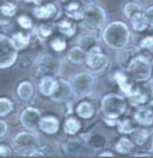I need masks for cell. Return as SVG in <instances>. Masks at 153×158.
I'll return each instance as SVG.
<instances>
[{
    "label": "cell",
    "instance_id": "obj_26",
    "mask_svg": "<svg viewBox=\"0 0 153 158\" xmlns=\"http://www.w3.org/2000/svg\"><path fill=\"white\" fill-rule=\"evenodd\" d=\"M86 59V52L78 44L67 52V60L74 65H83Z\"/></svg>",
    "mask_w": 153,
    "mask_h": 158
},
{
    "label": "cell",
    "instance_id": "obj_22",
    "mask_svg": "<svg viewBox=\"0 0 153 158\" xmlns=\"http://www.w3.org/2000/svg\"><path fill=\"white\" fill-rule=\"evenodd\" d=\"M18 6L13 2H6L0 6V25H9L11 19L16 16Z\"/></svg>",
    "mask_w": 153,
    "mask_h": 158
},
{
    "label": "cell",
    "instance_id": "obj_36",
    "mask_svg": "<svg viewBox=\"0 0 153 158\" xmlns=\"http://www.w3.org/2000/svg\"><path fill=\"white\" fill-rule=\"evenodd\" d=\"M66 47H67V43L64 39L55 37V39H53L50 41V48L54 50V52H57V53L64 52V50L66 49Z\"/></svg>",
    "mask_w": 153,
    "mask_h": 158
},
{
    "label": "cell",
    "instance_id": "obj_9",
    "mask_svg": "<svg viewBox=\"0 0 153 158\" xmlns=\"http://www.w3.org/2000/svg\"><path fill=\"white\" fill-rule=\"evenodd\" d=\"M64 62L56 55L44 53L41 54L36 60V72L41 76H53L56 77L61 73Z\"/></svg>",
    "mask_w": 153,
    "mask_h": 158
},
{
    "label": "cell",
    "instance_id": "obj_24",
    "mask_svg": "<svg viewBox=\"0 0 153 158\" xmlns=\"http://www.w3.org/2000/svg\"><path fill=\"white\" fill-rule=\"evenodd\" d=\"M32 13L37 19H49L55 16L56 6L50 2L46 4V5H38L32 10Z\"/></svg>",
    "mask_w": 153,
    "mask_h": 158
},
{
    "label": "cell",
    "instance_id": "obj_20",
    "mask_svg": "<svg viewBox=\"0 0 153 158\" xmlns=\"http://www.w3.org/2000/svg\"><path fill=\"white\" fill-rule=\"evenodd\" d=\"M74 113L76 114V116L83 120H90L95 116L96 114V107L95 104L90 101H81L76 104V107L74 108Z\"/></svg>",
    "mask_w": 153,
    "mask_h": 158
},
{
    "label": "cell",
    "instance_id": "obj_33",
    "mask_svg": "<svg viewBox=\"0 0 153 158\" xmlns=\"http://www.w3.org/2000/svg\"><path fill=\"white\" fill-rule=\"evenodd\" d=\"M53 34V27L50 24H41L36 29V36L41 42L47 41Z\"/></svg>",
    "mask_w": 153,
    "mask_h": 158
},
{
    "label": "cell",
    "instance_id": "obj_41",
    "mask_svg": "<svg viewBox=\"0 0 153 158\" xmlns=\"http://www.w3.org/2000/svg\"><path fill=\"white\" fill-rule=\"evenodd\" d=\"M117 121L118 118H108V116H103V122L108 127H116L117 125Z\"/></svg>",
    "mask_w": 153,
    "mask_h": 158
},
{
    "label": "cell",
    "instance_id": "obj_23",
    "mask_svg": "<svg viewBox=\"0 0 153 158\" xmlns=\"http://www.w3.org/2000/svg\"><path fill=\"white\" fill-rule=\"evenodd\" d=\"M76 44H78L79 47H81V48L87 53L89 50H91L92 48L99 46V44H98V36L95 34V31L83 34V35H80V36L78 37Z\"/></svg>",
    "mask_w": 153,
    "mask_h": 158
},
{
    "label": "cell",
    "instance_id": "obj_34",
    "mask_svg": "<svg viewBox=\"0 0 153 158\" xmlns=\"http://www.w3.org/2000/svg\"><path fill=\"white\" fill-rule=\"evenodd\" d=\"M13 102L7 97H0V118H5L13 111Z\"/></svg>",
    "mask_w": 153,
    "mask_h": 158
},
{
    "label": "cell",
    "instance_id": "obj_46",
    "mask_svg": "<svg viewBox=\"0 0 153 158\" xmlns=\"http://www.w3.org/2000/svg\"><path fill=\"white\" fill-rule=\"evenodd\" d=\"M25 2H28V4H34L35 6H38V5H41L42 4V1L43 0H24Z\"/></svg>",
    "mask_w": 153,
    "mask_h": 158
},
{
    "label": "cell",
    "instance_id": "obj_4",
    "mask_svg": "<svg viewBox=\"0 0 153 158\" xmlns=\"http://www.w3.org/2000/svg\"><path fill=\"white\" fill-rule=\"evenodd\" d=\"M83 27L90 31H98L103 29L106 23V12L105 10L97 5L90 4L84 7V17L81 19Z\"/></svg>",
    "mask_w": 153,
    "mask_h": 158
},
{
    "label": "cell",
    "instance_id": "obj_14",
    "mask_svg": "<svg viewBox=\"0 0 153 158\" xmlns=\"http://www.w3.org/2000/svg\"><path fill=\"white\" fill-rule=\"evenodd\" d=\"M86 143V145L90 148L92 152H99L102 150H105L109 140L104 134L98 132H89V133H81L79 135Z\"/></svg>",
    "mask_w": 153,
    "mask_h": 158
},
{
    "label": "cell",
    "instance_id": "obj_19",
    "mask_svg": "<svg viewBox=\"0 0 153 158\" xmlns=\"http://www.w3.org/2000/svg\"><path fill=\"white\" fill-rule=\"evenodd\" d=\"M129 23H130L132 29L135 32H138V34H143L145 31H147V30L150 29V25H151L150 19L146 17L143 11L138 12L134 16H132V18L129 19Z\"/></svg>",
    "mask_w": 153,
    "mask_h": 158
},
{
    "label": "cell",
    "instance_id": "obj_25",
    "mask_svg": "<svg viewBox=\"0 0 153 158\" xmlns=\"http://www.w3.org/2000/svg\"><path fill=\"white\" fill-rule=\"evenodd\" d=\"M35 92V88L31 81L29 80H23L20 81L17 86V96L22 102H28L32 98Z\"/></svg>",
    "mask_w": 153,
    "mask_h": 158
},
{
    "label": "cell",
    "instance_id": "obj_11",
    "mask_svg": "<svg viewBox=\"0 0 153 158\" xmlns=\"http://www.w3.org/2000/svg\"><path fill=\"white\" fill-rule=\"evenodd\" d=\"M73 97H74V94H73L69 80H66L64 78H56L54 88L49 96L52 102L57 103V104H67L68 102L72 101Z\"/></svg>",
    "mask_w": 153,
    "mask_h": 158
},
{
    "label": "cell",
    "instance_id": "obj_2",
    "mask_svg": "<svg viewBox=\"0 0 153 158\" xmlns=\"http://www.w3.org/2000/svg\"><path fill=\"white\" fill-rule=\"evenodd\" d=\"M127 98L123 95L110 92L101 98V111L103 116L118 118L123 116L127 110Z\"/></svg>",
    "mask_w": 153,
    "mask_h": 158
},
{
    "label": "cell",
    "instance_id": "obj_16",
    "mask_svg": "<svg viewBox=\"0 0 153 158\" xmlns=\"http://www.w3.org/2000/svg\"><path fill=\"white\" fill-rule=\"evenodd\" d=\"M133 120L138 126L153 127V114L152 111L146 107V104L134 108Z\"/></svg>",
    "mask_w": 153,
    "mask_h": 158
},
{
    "label": "cell",
    "instance_id": "obj_3",
    "mask_svg": "<svg viewBox=\"0 0 153 158\" xmlns=\"http://www.w3.org/2000/svg\"><path fill=\"white\" fill-rule=\"evenodd\" d=\"M12 150L24 157H30V155L39 148V140L38 137L31 131H24L17 133L12 139Z\"/></svg>",
    "mask_w": 153,
    "mask_h": 158
},
{
    "label": "cell",
    "instance_id": "obj_39",
    "mask_svg": "<svg viewBox=\"0 0 153 158\" xmlns=\"http://www.w3.org/2000/svg\"><path fill=\"white\" fill-rule=\"evenodd\" d=\"M12 148L7 145H0V157H11Z\"/></svg>",
    "mask_w": 153,
    "mask_h": 158
},
{
    "label": "cell",
    "instance_id": "obj_35",
    "mask_svg": "<svg viewBox=\"0 0 153 158\" xmlns=\"http://www.w3.org/2000/svg\"><path fill=\"white\" fill-rule=\"evenodd\" d=\"M148 31H150L148 34H146L145 36H143L139 40V42H138L139 49H146V48L153 47V30L148 29Z\"/></svg>",
    "mask_w": 153,
    "mask_h": 158
},
{
    "label": "cell",
    "instance_id": "obj_32",
    "mask_svg": "<svg viewBox=\"0 0 153 158\" xmlns=\"http://www.w3.org/2000/svg\"><path fill=\"white\" fill-rule=\"evenodd\" d=\"M141 11H143V5H141L139 1L130 0V1H128V2L124 5L123 15H124V17L129 20L132 18V16H134V15L138 13V12H141Z\"/></svg>",
    "mask_w": 153,
    "mask_h": 158
},
{
    "label": "cell",
    "instance_id": "obj_43",
    "mask_svg": "<svg viewBox=\"0 0 153 158\" xmlns=\"http://www.w3.org/2000/svg\"><path fill=\"white\" fill-rule=\"evenodd\" d=\"M143 13H145V15H146V17L150 19L151 25H153V5L148 6V7H146V9L143 10Z\"/></svg>",
    "mask_w": 153,
    "mask_h": 158
},
{
    "label": "cell",
    "instance_id": "obj_21",
    "mask_svg": "<svg viewBox=\"0 0 153 158\" xmlns=\"http://www.w3.org/2000/svg\"><path fill=\"white\" fill-rule=\"evenodd\" d=\"M135 148L136 146L129 135H122L121 138H118V140L114 145L115 152H117L120 155H133Z\"/></svg>",
    "mask_w": 153,
    "mask_h": 158
},
{
    "label": "cell",
    "instance_id": "obj_38",
    "mask_svg": "<svg viewBox=\"0 0 153 158\" xmlns=\"http://www.w3.org/2000/svg\"><path fill=\"white\" fill-rule=\"evenodd\" d=\"M17 22H18V24L24 30H30L31 28H32V20L30 19L29 16H27V15H22V16H19Z\"/></svg>",
    "mask_w": 153,
    "mask_h": 158
},
{
    "label": "cell",
    "instance_id": "obj_7",
    "mask_svg": "<svg viewBox=\"0 0 153 158\" xmlns=\"http://www.w3.org/2000/svg\"><path fill=\"white\" fill-rule=\"evenodd\" d=\"M74 97H86L95 88L96 78L91 72H80L72 76L69 79Z\"/></svg>",
    "mask_w": 153,
    "mask_h": 158
},
{
    "label": "cell",
    "instance_id": "obj_6",
    "mask_svg": "<svg viewBox=\"0 0 153 158\" xmlns=\"http://www.w3.org/2000/svg\"><path fill=\"white\" fill-rule=\"evenodd\" d=\"M19 49L12 37L0 34V69L12 67L18 59Z\"/></svg>",
    "mask_w": 153,
    "mask_h": 158
},
{
    "label": "cell",
    "instance_id": "obj_48",
    "mask_svg": "<svg viewBox=\"0 0 153 158\" xmlns=\"http://www.w3.org/2000/svg\"><path fill=\"white\" fill-rule=\"evenodd\" d=\"M150 80L153 83V64H152V72H151V77H150Z\"/></svg>",
    "mask_w": 153,
    "mask_h": 158
},
{
    "label": "cell",
    "instance_id": "obj_5",
    "mask_svg": "<svg viewBox=\"0 0 153 158\" xmlns=\"http://www.w3.org/2000/svg\"><path fill=\"white\" fill-rule=\"evenodd\" d=\"M126 71L135 83H143L146 80H150L152 72V62L143 54L139 53L132 60V62L129 64Z\"/></svg>",
    "mask_w": 153,
    "mask_h": 158
},
{
    "label": "cell",
    "instance_id": "obj_45",
    "mask_svg": "<svg viewBox=\"0 0 153 158\" xmlns=\"http://www.w3.org/2000/svg\"><path fill=\"white\" fill-rule=\"evenodd\" d=\"M78 1L80 2V5H81V6H84V7H85V6L90 5V4H93V1H95V0H78Z\"/></svg>",
    "mask_w": 153,
    "mask_h": 158
},
{
    "label": "cell",
    "instance_id": "obj_30",
    "mask_svg": "<svg viewBox=\"0 0 153 158\" xmlns=\"http://www.w3.org/2000/svg\"><path fill=\"white\" fill-rule=\"evenodd\" d=\"M135 127V122H134L133 118H118L117 121V125H116V128L120 134L122 135H129L130 132Z\"/></svg>",
    "mask_w": 153,
    "mask_h": 158
},
{
    "label": "cell",
    "instance_id": "obj_31",
    "mask_svg": "<svg viewBox=\"0 0 153 158\" xmlns=\"http://www.w3.org/2000/svg\"><path fill=\"white\" fill-rule=\"evenodd\" d=\"M11 37H12L14 44L17 46V48L19 50L25 49L29 44H30V41H31V35L29 32H23V31L14 32Z\"/></svg>",
    "mask_w": 153,
    "mask_h": 158
},
{
    "label": "cell",
    "instance_id": "obj_13",
    "mask_svg": "<svg viewBox=\"0 0 153 158\" xmlns=\"http://www.w3.org/2000/svg\"><path fill=\"white\" fill-rule=\"evenodd\" d=\"M41 118H42V113L39 109L35 107H27L22 110L19 115V121L20 125L27 131L36 132L38 129V123Z\"/></svg>",
    "mask_w": 153,
    "mask_h": 158
},
{
    "label": "cell",
    "instance_id": "obj_42",
    "mask_svg": "<svg viewBox=\"0 0 153 158\" xmlns=\"http://www.w3.org/2000/svg\"><path fill=\"white\" fill-rule=\"evenodd\" d=\"M140 53L143 54V55H145V56L153 64V47L146 48V49H140Z\"/></svg>",
    "mask_w": 153,
    "mask_h": 158
},
{
    "label": "cell",
    "instance_id": "obj_12",
    "mask_svg": "<svg viewBox=\"0 0 153 158\" xmlns=\"http://www.w3.org/2000/svg\"><path fill=\"white\" fill-rule=\"evenodd\" d=\"M64 153L69 157H83L86 155H91L92 151L86 145V143L80 137L69 135V138L62 141Z\"/></svg>",
    "mask_w": 153,
    "mask_h": 158
},
{
    "label": "cell",
    "instance_id": "obj_44",
    "mask_svg": "<svg viewBox=\"0 0 153 158\" xmlns=\"http://www.w3.org/2000/svg\"><path fill=\"white\" fill-rule=\"evenodd\" d=\"M98 157H115V153L113 151H108V150H102L98 153Z\"/></svg>",
    "mask_w": 153,
    "mask_h": 158
},
{
    "label": "cell",
    "instance_id": "obj_27",
    "mask_svg": "<svg viewBox=\"0 0 153 158\" xmlns=\"http://www.w3.org/2000/svg\"><path fill=\"white\" fill-rule=\"evenodd\" d=\"M56 28L60 34H62L66 37H73L76 32V25L68 19H61L56 23Z\"/></svg>",
    "mask_w": 153,
    "mask_h": 158
},
{
    "label": "cell",
    "instance_id": "obj_28",
    "mask_svg": "<svg viewBox=\"0 0 153 158\" xmlns=\"http://www.w3.org/2000/svg\"><path fill=\"white\" fill-rule=\"evenodd\" d=\"M81 129V122L79 121V118L69 116L65 120L64 122V132L67 135H76V133H79Z\"/></svg>",
    "mask_w": 153,
    "mask_h": 158
},
{
    "label": "cell",
    "instance_id": "obj_17",
    "mask_svg": "<svg viewBox=\"0 0 153 158\" xmlns=\"http://www.w3.org/2000/svg\"><path fill=\"white\" fill-rule=\"evenodd\" d=\"M140 53V49L138 47H124L122 49L117 50L116 54V61L117 65L120 66V69H127V67L129 66V64L132 62V60Z\"/></svg>",
    "mask_w": 153,
    "mask_h": 158
},
{
    "label": "cell",
    "instance_id": "obj_18",
    "mask_svg": "<svg viewBox=\"0 0 153 158\" xmlns=\"http://www.w3.org/2000/svg\"><path fill=\"white\" fill-rule=\"evenodd\" d=\"M60 128V121L56 116L53 115H46L42 116L38 123V129L48 135H54L59 132Z\"/></svg>",
    "mask_w": 153,
    "mask_h": 158
},
{
    "label": "cell",
    "instance_id": "obj_29",
    "mask_svg": "<svg viewBox=\"0 0 153 158\" xmlns=\"http://www.w3.org/2000/svg\"><path fill=\"white\" fill-rule=\"evenodd\" d=\"M55 80H56V78L53 77V76H43L42 79H41V81H39V85H38L39 92H41L43 96L49 97L50 94H52V90L54 88Z\"/></svg>",
    "mask_w": 153,
    "mask_h": 158
},
{
    "label": "cell",
    "instance_id": "obj_15",
    "mask_svg": "<svg viewBox=\"0 0 153 158\" xmlns=\"http://www.w3.org/2000/svg\"><path fill=\"white\" fill-rule=\"evenodd\" d=\"M113 80L116 83V85L118 86V89L122 92L123 96H128L136 84L133 79L130 78V76L127 73V71L122 69H117L113 73Z\"/></svg>",
    "mask_w": 153,
    "mask_h": 158
},
{
    "label": "cell",
    "instance_id": "obj_37",
    "mask_svg": "<svg viewBox=\"0 0 153 158\" xmlns=\"http://www.w3.org/2000/svg\"><path fill=\"white\" fill-rule=\"evenodd\" d=\"M67 17L72 20H81L83 17H84V7H79V9H76V10H69V11H65Z\"/></svg>",
    "mask_w": 153,
    "mask_h": 158
},
{
    "label": "cell",
    "instance_id": "obj_1",
    "mask_svg": "<svg viewBox=\"0 0 153 158\" xmlns=\"http://www.w3.org/2000/svg\"><path fill=\"white\" fill-rule=\"evenodd\" d=\"M132 39V31L128 24L122 20H113L102 29V41L113 50L127 47Z\"/></svg>",
    "mask_w": 153,
    "mask_h": 158
},
{
    "label": "cell",
    "instance_id": "obj_10",
    "mask_svg": "<svg viewBox=\"0 0 153 158\" xmlns=\"http://www.w3.org/2000/svg\"><path fill=\"white\" fill-rule=\"evenodd\" d=\"M126 98L133 108L145 106L150 99L153 98V83L151 80L136 83L132 92L128 96H126Z\"/></svg>",
    "mask_w": 153,
    "mask_h": 158
},
{
    "label": "cell",
    "instance_id": "obj_40",
    "mask_svg": "<svg viewBox=\"0 0 153 158\" xmlns=\"http://www.w3.org/2000/svg\"><path fill=\"white\" fill-rule=\"evenodd\" d=\"M7 131H9V126L7 123L0 118V139H2L6 134H7Z\"/></svg>",
    "mask_w": 153,
    "mask_h": 158
},
{
    "label": "cell",
    "instance_id": "obj_49",
    "mask_svg": "<svg viewBox=\"0 0 153 158\" xmlns=\"http://www.w3.org/2000/svg\"><path fill=\"white\" fill-rule=\"evenodd\" d=\"M57 1H60V2H66L67 0H57Z\"/></svg>",
    "mask_w": 153,
    "mask_h": 158
},
{
    "label": "cell",
    "instance_id": "obj_8",
    "mask_svg": "<svg viewBox=\"0 0 153 158\" xmlns=\"http://www.w3.org/2000/svg\"><path fill=\"white\" fill-rule=\"evenodd\" d=\"M84 64L91 73L102 74L108 69L110 65V60L109 56L103 52V49L99 46H97L86 53V59Z\"/></svg>",
    "mask_w": 153,
    "mask_h": 158
},
{
    "label": "cell",
    "instance_id": "obj_50",
    "mask_svg": "<svg viewBox=\"0 0 153 158\" xmlns=\"http://www.w3.org/2000/svg\"><path fill=\"white\" fill-rule=\"evenodd\" d=\"M134 1H139V2H141V1H143V0H134Z\"/></svg>",
    "mask_w": 153,
    "mask_h": 158
},
{
    "label": "cell",
    "instance_id": "obj_47",
    "mask_svg": "<svg viewBox=\"0 0 153 158\" xmlns=\"http://www.w3.org/2000/svg\"><path fill=\"white\" fill-rule=\"evenodd\" d=\"M146 107L150 109L151 111H152V114H153V98H151L147 103H146Z\"/></svg>",
    "mask_w": 153,
    "mask_h": 158
}]
</instances>
